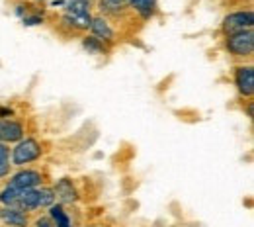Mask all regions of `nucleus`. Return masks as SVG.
<instances>
[{
	"instance_id": "obj_1",
	"label": "nucleus",
	"mask_w": 254,
	"mask_h": 227,
	"mask_svg": "<svg viewBox=\"0 0 254 227\" xmlns=\"http://www.w3.org/2000/svg\"><path fill=\"white\" fill-rule=\"evenodd\" d=\"M64 20L80 30H88L92 24V16H90V2L88 0H70L66 4V16Z\"/></svg>"
},
{
	"instance_id": "obj_2",
	"label": "nucleus",
	"mask_w": 254,
	"mask_h": 227,
	"mask_svg": "<svg viewBox=\"0 0 254 227\" xmlns=\"http://www.w3.org/2000/svg\"><path fill=\"white\" fill-rule=\"evenodd\" d=\"M55 200L53 190H47V188H30V190H22V194L18 198L16 206L18 210H35V208H45V206H51Z\"/></svg>"
},
{
	"instance_id": "obj_3",
	"label": "nucleus",
	"mask_w": 254,
	"mask_h": 227,
	"mask_svg": "<svg viewBox=\"0 0 254 227\" xmlns=\"http://www.w3.org/2000/svg\"><path fill=\"white\" fill-rule=\"evenodd\" d=\"M227 49L237 57H249L254 49V35L253 30L247 32L231 33L227 37Z\"/></svg>"
},
{
	"instance_id": "obj_4",
	"label": "nucleus",
	"mask_w": 254,
	"mask_h": 227,
	"mask_svg": "<svg viewBox=\"0 0 254 227\" xmlns=\"http://www.w3.org/2000/svg\"><path fill=\"white\" fill-rule=\"evenodd\" d=\"M39 155H41V147L35 139H22L12 153V161L14 164H28L39 159Z\"/></svg>"
},
{
	"instance_id": "obj_5",
	"label": "nucleus",
	"mask_w": 254,
	"mask_h": 227,
	"mask_svg": "<svg viewBox=\"0 0 254 227\" xmlns=\"http://www.w3.org/2000/svg\"><path fill=\"white\" fill-rule=\"evenodd\" d=\"M253 24H254V16L251 10L249 12H235V14H231V16L225 18L223 30L231 35V33L253 30Z\"/></svg>"
},
{
	"instance_id": "obj_6",
	"label": "nucleus",
	"mask_w": 254,
	"mask_h": 227,
	"mask_svg": "<svg viewBox=\"0 0 254 227\" xmlns=\"http://www.w3.org/2000/svg\"><path fill=\"white\" fill-rule=\"evenodd\" d=\"M235 82L239 86V92L245 96H251L254 92V69L253 67H239L235 75Z\"/></svg>"
},
{
	"instance_id": "obj_7",
	"label": "nucleus",
	"mask_w": 254,
	"mask_h": 227,
	"mask_svg": "<svg viewBox=\"0 0 254 227\" xmlns=\"http://www.w3.org/2000/svg\"><path fill=\"white\" fill-rule=\"evenodd\" d=\"M41 180H43V178H41L39 172H35V170H22V172L14 174L10 186H14V188H22V190H30V188L39 186Z\"/></svg>"
},
{
	"instance_id": "obj_8",
	"label": "nucleus",
	"mask_w": 254,
	"mask_h": 227,
	"mask_svg": "<svg viewBox=\"0 0 254 227\" xmlns=\"http://www.w3.org/2000/svg\"><path fill=\"white\" fill-rule=\"evenodd\" d=\"M0 220L12 227L28 226V218H26V216L22 214V210H18V208H4V210H0Z\"/></svg>"
},
{
	"instance_id": "obj_9",
	"label": "nucleus",
	"mask_w": 254,
	"mask_h": 227,
	"mask_svg": "<svg viewBox=\"0 0 254 227\" xmlns=\"http://www.w3.org/2000/svg\"><path fill=\"white\" fill-rule=\"evenodd\" d=\"M53 194H55V198H59L63 204H72V202H76V190H74L72 182L66 180V178H63V180L57 182Z\"/></svg>"
},
{
	"instance_id": "obj_10",
	"label": "nucleus",
	"mask_w": 254,
	"mask_h": 227,
	"mask_svg": "<svg viewBox=\"0 0 254 227\" xmlns=\"http://www.w3.org/2000/svg\"><path fill=\"white\" fill-rule=\"evenodd\" d=\"M24 130L16 122H0V139L2 141H20Z\"/></svg>"
},
{
	"instance_id": "obj_11",
	"label": "nucleus",
	"mask_w": 254,
	"mask_h": 227,
	"mask_svg": "<svg viewBox=\"0 0 254 227\" xmlns=\"http://www.w3.org/2000/svg\"><path fill=\"white\" fill-rule=\"evenodd\" d=\"M90 28H92V32H94V37L102 39V41H104V39H106V41L114 39V30L110 28V24H108L104 18H92Z\"/></svg>"
},
{
	"instance_id": "obj_12",
	"label": "nucleus",
	"mask_w": 254,
	"mask_h": 227,
	"mask_svg": "<svg viewBox=\"0 0 254 227\" xmlns=\"http://www.w3.org/2000/svg\"><path fill=\"white\" fill-rule=\"evenodd\" d=\"M129 6H133L145 20H149L157 10V0H129Z\"/></svg>"
},
{
	"instance_id": "obj_13",
	"label": "nucleus",
	"mask_w": 254,
	"mask_h": 227,
	"mask_svg": "<svg viewBox=\"0 0 254 227\" xmlns=\"http://www.w3.org/2000/svg\"><path fill=\"white\" fill-rule=\"evenodd\" d=\"M100 8H102V12L120 14L122 10L129 8V0H100Z\"/></svg>"
},
{
	"instance_id": "obj_14",
	"label": "nucleus",
	"mask_w": 254,
	"mask_h": 227,
	"mask_svg": "<svg viewBox=\"0 0 254 227\" xmlns=\"http://www.w3.org/2000/svg\"><path fill=\"white\" fill-rule=\"evenodd\" d=\"M22 194V188H14V186H8V188H4L2 192H0V202L2 204H6L8 208H14L16 206V202H18V198Z\"/></svg>"
},
{
	"instance_id": "obj_15",
	"label": "nucleus",
	"mask_w": 254,
	"mask_h": 227,
	"mask_svg": "<svg viewBox=\"0 0 254 227\" xmlns=\"http://www.w3.org/2000/svg\"><path fill=\"white\" fill-rule=\"evenodd\" d=\"M51 218L55 222V227H70V222H68V218H66V214H64V210L61 206H53L51 208Z\"/></svg>"
},
{
	"instance_id": "obj_16",
	"label": "nucleus",
	"mask_w": 254,
	"mask_h": 227,
	"mask_svg": "<svg viewBox=\"0 0 254 227\" xmlns=\"http://www.w3.org/2000/svg\"><path fill=\"white\" fill-rule=\"evenodd\" d=\"M10 170V153L4 145H0V178L6 176Z\"/></svg>"
},
{
	"instance_id": "obj_17",
	"label": "nucleus",
	"mask_w": 254,
	"mask_h": 227,
	"mask_svg": "<svg viewBox=\"0 0 254 227\" xmlns=\"http://www.w3.org/2000/svg\"><path fill=\"white\" fill-rule=\"evenodd\" d=\"M84 47H86L88 51H92V53L104 51V43H102V39H98V37H86V39H84Z\"/></svg>"
},
{
	"instance_id": "obj_18",
	"label": "nucleus",
	"mask_w": 254,
	"mask_h": 227,
	"mask_svg": "<svg viewBox=\"0 0 254 227\" xmlns=\"http://www.w3.org/2000/svg\"><path fill=\"white\" fill-rule=\"evenodd\" d=\"M41 16H28V18H24V24L26 26H37V24H41Z\"/></svg>"
},
{
	"instance_id": "obj_19",
	"label": "nucleus",
	"mask_w": 254,
	"mask_h": 227,
	"mask_svg": "<svg viewBox=\"0 0 254 227\" xmlns=\"http://www.w3.org/2000/svg\"><path fill=\"white\" fill-rule=\"evenodd\" d=\"M37 227H55L47 218H41V220H37Z\"/></svg>"
}]
</instances>
